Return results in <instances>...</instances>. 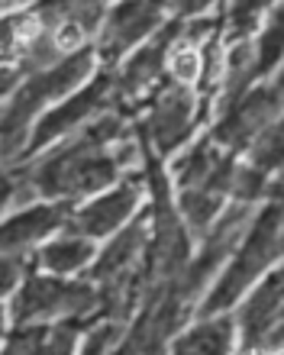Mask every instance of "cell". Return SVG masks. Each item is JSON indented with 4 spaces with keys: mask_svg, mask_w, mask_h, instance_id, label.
I'll return each instance as SVG.
<instances>
[{
    "mask_svg": "<svg viewBox=\"0 0 284 355\" xmlns=\"http://www.w3.org/2000/svg\"><path fill=\"white\" fill-rule=\"evenodd\" d=\"M91 255V245L81 239H68V243H55L46 249V265L55 271H71Z\"/></svg>",
    "mask_w": 284,
    "mask_h": 355,
    "instance_id": "obj_8",
    "label": "cell"
},
{
    "mask_svg": "<svg viewBox=\"0 0 284 355\" xmlns=\"http://www.w3.org/2000/svg\"><path fill=\"white\" fill-rule=\"evenodd\" d=\"M275 243H278V210H272V214L265 216V223H258V230L252 233V239L246 243V249H242V255L236 259L233 271L220 281L217 294L207 300V310H217V307L233 304V297L246 288L249 278H256L258 268L268 262V255L275 252Z\"/></svg>",
    "mask_w": 284,
    "mask_h": 355,
    "instance_id": "obj_1",
    "label": "cell"
},
{
    "mask_svg": "<svg viewBox=\"0 0 284 355\" xmlns=\"http://www.w3.org/2000/svg\"><path fill=\"white\" fill-rule=\"evenodd\" d=\"M152 17H155V10H152L149 3H142V0L120 7V10H116V17H114L116 39H120V42H130V39H136L142 29H149Z\"/></svg>",
    "mask_w": 284,
    "mask_h": 355,
    "instance_id": "obj_7",
    "label": "cell"
},
{
    "mask_svg": "<svg viewBox=\"0 0 284 355\" xmlns=\"http://www.w3.org/2000/svg\"><path fill=\"white\" fill-rule=\"evenodd\" d=\"M133 204H136L133 191H116V194L97 200L94 207H87L85 214H81V226L94 236L97 233H110L116 223H123L126 220V214L133 210Z\"/></svg>",
    "mask_w": 284,
    "mask_h": 355,
    "instance_id": "obj_4",
    "label": "cell"
},
{
    "mask_svg": "<svg viewBox=\"0 0 284 355\" xmlns=\"http://www.w3.org/2000/svg\"><path fill=\"white\" fill-rule=\"evenodd\" d=\"M107 81L100 78V81H94V85L87 87V91H81V97H75V101H68L65 107H58L52 116H46L42 120V126H39V136H36V146H42V142H48L52 136H58V132H65L68 126H75L81 116H85L91 107H94L97 101H100V94H104Z\"/></svg>",
    "mask_w": 284,
    "mask_h": 355,
    "instance_id": "obj_3",
    "label": "cell"
},
{
    "mask_svg": "<svg viewBox=\"0 0 284 355\" xmlns=\"http://www.w3.org/2000/svg\"><path fill=\"white\" fill-rule=\"evenodd\" d=\"M7 197H10V181H3V178H0V207L7 204Z\"/></svg>",
    "mask_w": 284,
    "mask_h": 355,
    "instance_id": "obj_11",
    "label": "cell"
},
{
    "mask_svg": "<svg viewBox=\"0 0 284 355\" xmlns=\"http://www.w3.org/2000/svg\"><path fill=\"white\" fill-rule=\"evenodd\" d=\"M52 223H58V214L55 210H48V207L17 216V220H10L7 226H0V249H10V245L26 243V239H33V236L46 233Z\"/></svg>",
    "mask_w": 284,
    "mask_h": 355,
    "instance_id": "obj_5",
    "label": "cell"
},
{
    "mask_svg": "<svg viewBox=\"0 0 284 355\" xmlns=\"http://www.w3.org/2000/svg\"><path fill=\"white\" fill-rule=\"evenodd\" d=\"M85 71H87V55H78V58H71V62H65V65H58L55 71H48V75L33 78V81L19 91V97L13 101V107H10V113H7V120H3L7 132H17L19 126L29 120V113H36L46 101L58 97L62 91H68Z\"/></svg>",
    "mask_w": 284,
    "mask_h": 355,
    "instance_id": "obj_2",
    "label": "cell"
},
{
    "mask_svg": "<svg viewBox=\"0 0 284 355\" xmlns=\"http://www.w3.org/2000/svg\"><path fill=\"white\" fill-rule=\"evenodd\" d=\"M175 68H178V75L194 78V71H197V58H194V52H184V55H178Z\"/></svg>",
    "mask_w": 284,
    "mask_h": 355,
    "instance_id": "obj_10",
    "label": "cell"
},
{
    "mask_svg": "<svg viewBox=\"0 0 284 355\" xmlns=\"http://www.w3.org/2000/svg\"><path fill=\"white\" fill-rule=\"evenodd\" d=\"M65 297H71V291L65 284H52V281H33L23 297H19V317L26 313H39V310H55Z\"/></svg>",
    "mask_w": 284,
    "mask_h": 355,
    "instance_id": "obj_6",
    "label": "cell"
},
{
    "mask_svg": "<svg viewBox=\"0 0 284 355\" xmlns=\"http://www.w3.org/2000/svg\"><path fill=\"white\" fill-rule=\"evenodd\" d=\"M33 36V19L29 17H7L0 19V52H13L19 42Z\"/></svg>",
    "mask_w": 284,
    "mask_h": 355,
    "instance_id": "obj_9",
    "label": "cell"
}]
</instances>
